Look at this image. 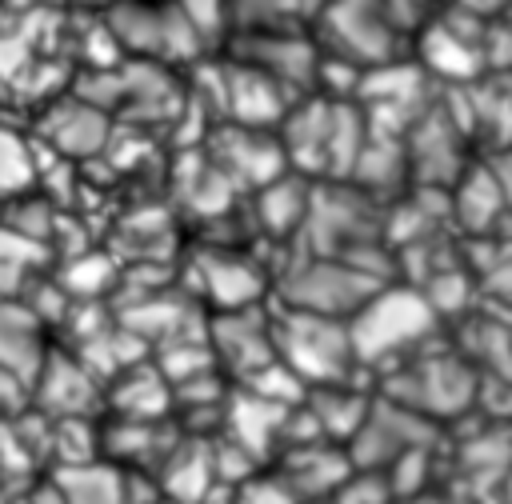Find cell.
I'll return each mask as SVG.
<instances>
[{
  "label": "cell",
  "instance_id": "obj_34",
  "mask_svg": "<svg viewBox=\"0 0 512 504\" xmlns=\"http://www.w3.org/2000/svg\"><path fill=\"white\" fill-rule=\"evenodd\" d=\"M388 496H392V484H388V476L384 472H352V480L332 496V504H388Z\"/></svg>",
  "mask_w": 512,
  "mask_h": 504
},
{
  "label": "cell",
  "instance_id": "obj_30",
  "mask_svg": "<svg viewBox=\"0 0 512 504\" xmlns=\"http://www.w3.org/2000/svg\"><path fill=\"white\" fill-rule=\"evenodd\" d=\"M40 176L36 144L12 128H0V196H24Z\"/></svg>",
  "mask_w": 512,
  "mask_h": 504
},
{
  "label": "cell",
  "instance_id": "obj_40",
  "mask_svg": "<svg viewBox=\"0 0 512 504\" xmlns=\"http://www.w3.org/2000/svg\"><path fill=\"white\" fill-rule=\"evenodd\" d=\"M20 504H68V496H64V488L56 484V476H48V480H40L28 496H20Z\"/></svg>",
  "mask_w": 512,
  "mask_h": 504
},
{
  "label": "cell",
  "instance_id": "obj_42",
  "mask_svg": "<svg viewBox=\"0 0 512 504\" xmlns=\"http://www.w3.org/2000/svg\"><path fill=\"white\" fill-rule=\"evenodd\" d=\"M72 4H80V8H108V4H120V0H72Z\"/></svg>",
  "mask_w": 512,
  "mask_h": 504
},
{
  "label": "cell",
  "instance_id": "obj_16",
  "mask_svg": "<svg viewBox=\"0 0 512 504\" xmlns=\"http://www.w3.org/2000/svg\"><path fill=\"white\" fill-rule=\"evenodd\" d=\"M352 472H356V464H352L348 448L336 452L332 444H308V448H288L284 452L280 480L296 492V500L324 504L352 480Z\"/></svg>",
  "mask_w": 512,
  "mask_h": 504
},
{
  "label": "cell",
  "instance_id": "obj_41",
  "mask_svg": "<svg viewBox=\"0 0 512 504\" xmlns=\"http://www.w3.org/2000/svg\"><path fill=\"white\" fill-rule=\"evenodd\" d=\"M456 8H464V12L480 16V20H492L500 8H508V0H456Z\"/></svg>",
  "mask_w": 512,
  "mask_h": 504
},
{
  "label": "cell",
  "instance_id": "obj_32",
  "mask_svg": "<svg viewBox=\"0 0 512 504\" xmlns=\"http://www.w3.org/2000/svg\"><path fill=\"white\" fill-rule=\"evenodd\" d=\"M0 224H4V228H12L16 236L32 240V244H44V248L56 240V212H52V204H48V200L16 196V200L4 208Z\"/></svg>",
  "mask_w": 512,
  "mask_h": 504
},
{
  "label": "cell",
  "instance_id": "obj_7",
  "mask_svg": "<svg viewBox=\"0 0 512 504\" xmlns=\"http://www.w3.org/2000/svg\"><path fill=\"white\" fill-rule=\"evenodd\" d=\"M436 440L432 432V420L404 408V404H392V400H372V412L364 420V428L352 436L348 444V456L352 464L364 472H388L404 452L412 448H428Z\"/></svg>",
  "mask_w": 512,
  "mask_h": 504
},
{
  "label": "cell",
  "instance_id": "obj_9",
  "mask_svg": "<svg viewBox=\"0 0 512 504\" xmlns=\"http://www.w3.org/2000/svg\"><path fill=\"white\" fill-rule=\"evenodd\" d=\"M208 344L216 364H228L244 380L260 372L264 364L276 360L272 344V320H264L260 308H240V312H216L208 324Z\"/></svg>",
  "mask_w": 512,
  "mask_h": 504
},
{
  "label": "cell",
  "instance_id": "obj_6",
  "mask_svg": "<svg viewBox=\"0 0 512 504\" xmlns=\"http://www.w3.org/2000/svg\"><path fill=\"white\" fill-rule=\"evenodd\" d=\"M372 200L364 188H348V184H324L312 188V208L304 220V236L312 256H352L364 244H376L372 236Z\"/></svg>",
  "mask_w": 512,
  "mask_h": 504
},
{
  "label": "cell",
  "instance_id": "obj_26",
  "mask_svg": "<svg viewBox=\"0 0 512 504\" xmlns=\"http://www.w3.org/2000/svg\"><path fill=\"white\" fill-rule=\"evenodd\" d=\"M52 476L64 488L68 504H128L124 468H116L108 460L76 464V468H56Z\"/></svg>",
  "mask_w": 512,
  "mask_h": 504
},
{
  "label": "cell",
  "instance_id": "obj_25",
  "mask_svg": "<svg viewBox=\"0 0 512 504\" xmlns=\"http://www.w3.org/2000/svg\"><path fill=\"white\" fill-rule=\"evenodd\" d=\"M424 64H428V72H436L440 80L464 84V80H472V76L484 68V48L472 44V40H464V36H456V32L440 20V24H432V28L424 32Z\"/></svg>",
  "mask_w": 512,
  "mask_h": 504
},
{
  "label": "cell",
  "instance_id": "obj_19",
  "mask_svg": "<svg viewBox=\"0 0 512 504\" xmlns=\"http://www.w3.org/2000/svg\"><path fill=\"white\" fill-rule=\"evenodd\" d=\"M44 356V320L28 308V300L0 296V368H12L36 384Z\"/></svg>",
  "mask_w": 512,
  "mask_h": 504
},
{
  "label": "cell",
  "instance_id": "obj_2",
  "mask_svg": "<svg viewBox=\"0 0 512 504\" xmlns=\"http://www.w3.org/2000/svg\"><path fill=\"white\" fill-rule=\"evenodd\" d=\"M436 320L440 316L420 288H380L348 320L356 364H380V360L428 340V332H436Z\"/></svg>",
  "mask_w": 512,
  "mask_h": 504
},
{
  "label": "cell",
  "instance_id": "obj_8",
  "mask_svg": "<svg viewBox=\"0 0 512 504\" xmlns=\"http://www.w3.org/2000/svg\"><path fill=\"white\" fill-rule=\"evenodd\" d=\"M324 36L336 56L352 64H388L392 60V16L380 0H332L324 12Z\"/></svg>",
  "mask_w": 512,
  "mask_h": 504
},
{
  "label": "cell",
  "instance_id": "obj_22",
  "mask_svg": "<svg viewBox=\"0 0 512 504\" xmlns=\"http://www.w3.org/2000/svg\"><path fill=\"white\" fill-rule=\"evenodd\" d=\"M308 408H312V416L320 420V432H324V440L328 444H352V436L364 428V420H368V412H372V396L368 392H360V388H352L348 380H340V384H320V388H312L308 392Z\"/></svg>",
  "mask_w": 512,
  "mask_h": 504
},
{
  "label": "cell",
  "instance_id": "obj_23",
  "mask_svg": "<svg viewBox=\"0 0 512 504\" xmlns=\"http://www.w3.org/2000/svg\"><path fill=\"white\" fill-rule=\"evenodd\" d=\"M160 488L168 500L176 504H204L212 484H216V472H212V448L200 444V440H188V444H176L172 456L160 464L156 472Z\"/></svg>",
  "mask_w": 512,
  "mask_h": 504
},
{
  "label": "cell",
  "instance_id": "obj_29",
  "mask_svg": "<svg viewBox=\"0 0 512 504\" xmlns=\"http://www.w3.org/2000/svg\"><path fill=\"white\" fill-rule=\"evenodd\" d=\"M44 264H48L44 244H32V240H24V236H16L12 228L0 224V292L4 296L20 292L32 280V272L44 268Z\"/></svg>",
  "mask_w": 512,
  "mask_h": 504
},
{
  "label": "cell",
  "instance_id": "obj_10",
  "mask_svg": "<svg viewBox=\"0 0 512 504\" xmlns=\"http://www.w3.org/2000/svg\"><path fill=\"white\" fill-rule=\"evenodd\" d=\"M232 60L268 72L284 92L300 88V84H312L316 68H320V52L312 44L288 36V32H240Z\"/></svg>",
  "mask_w": 512,
  "mask_h": 504
},
{
  "label": "cell",
  "instance_id": "obj_38",
  "mask_svg": "<svg viewBox=\"0 0 512 504\" xmlns=\"http://www.w3.org/2000/svg\"><path fill=\"white\" fill-rule=\"evenodd\" d=\"M28 408H36V404H32V380H24V376L12 372V368H0V416L16 420V416H24Z\"/></svg>",
  "mask_w": 512,
  "mask_h": 504
},
{
  "label": "cell",
  "instance_id": "obj_21",
  "mask_svg": "<svg viewBox=\"0 0 512 504\" xmlns=\"http://www.w3.org/2000/svg\"><path fill=\"white\" fill-rule=\"evenodd\" d=\"M308 208H312V184L300 176V172H284L276 176L272 184L256 188V224L268 232V236H292L304 228L308 220Z\"/></svg>",
  "mask_w": 512,
  "mask_h": 504
},
{
  "label": "cell",
  "instance_id": "obj_35",
  "mask_svg": "<svg viewBox=\"0 0 512 504\" xmlns=\"http://www.w3.org/2000/svg\"><path fill=\"white\" fill-rule=\"evenodd\" d=\"M428 448H412V452H404L384 476H388V484H392V496H412L416 488H420V480L428 476Z\"/></svg>",
  "mask_w": 512,
  "mask_h": 504
},
{
  "label": "cell",
  "instance_id": "obj_4",
  "mask_svg": "<svg viewBox=\"0 0 512 504\" xmlns=\"http://www.w3.org/2000/svg\"><path fill=\"white\" fill-rule=\"evenodd\" d=\"M384 400L404 404L420 416H460L472 400H476V372L468 368L464 356H424L408 368H400L396 376H388L384 384Z\"/></svg>",
  "mask_w": 512,
  "mask_h": 504
},
{
  "label": "cell",
  "instance_id": "obj_33",
  "mask_svg": "<svg viewBox=\"0 0 512 504\" xmlns=\"http://www.w3.org/2000/svg\"><path fill=\"white\" fill-rule=\"evenodd\" d=\"M300 12V0H228V16L240 32H280V24Z\"/></svg>",
  "mask_w": 512,
  "mask_h": 504
},
{
  "label": "cell",
  "instance_id": "obj_17",
  "mask_svg": "<svg viewBox=\"0 0 512 504\" xmlns=\"http://www.w3.org/2000/svg\"><path fill=\"white\" fill-rule=\"evenodd\" d=\"M408 172L428 180L460 176V128L444 108H424L408 132Z\"/></svg>",
  "mask_w": 512,
  "mask_h": 504
},
{
  "label": "cell",
  "instance_id": "obj_24",
  "mask_svg": "<svg viewBox=\"0 0 512 504\" xmlns=\"http://www.w3.org/2000/svg\"><path fill=\"white\" fill-rule=\"evenodd\" d=\"M284 412H288V408H280V404H272V400H260L256 392L244 388V392H236L232 404L224 408V428L232 432L236 444H244L256 460H264V452L280 440Z\"/></svg>",
  "mask_w": 512,
  "mask_h": 504
},
{
  "label": "cell",
  "instance_id": "obj_31",
  "mask_svg": "<svg viewBox=\"0 0 512 504\" xmlns=\"http://www.w3.org/2000/svg\"><path fill=\"white\" fill-rule=\"evenodd\" d=\"M52 456L56 468H76V464H96L100 452V432L88 424V416H68L52 420Z\"/></svg>",
  "mask_w": 512,
  "mask_h": 504
},
{
  "label": "cell",
  "instance_id": "obj_36",
  "mask_svg": "<svg viewBox=\"0 0 512 504\" xmlns=\"http://www.w3.org/2000/svg\"><path fill=\"white\" fill-rule=\"evenodd\" d=\"M180 12L188 16V24L200 32V40L216 36L232 16H228V0H176Z\"/></svg>",
  "mask_w": 512,
  "mask_h": 504
},
{
  "label": "cell",
  "instance_id": "obj_5",
  "mask_svg": "<svg viewBox=\"0 0 512 504\" xmlns=\"http://www.w3.org/2000/svg\"><path fill=\"white\" fill-rule=\"evenodd\" d=\"M112 36L124 52H136L144 60H192L200 52V32L188 24L180 4H148V0H120L112 4L108 20Z\"/></svg>",
  "mask_w": 512,
  "mask_h": 504
},
{
  "label": "cell",
  "instance_id": "obj_11",
  "mask_svg": "<svg viewBox=\"0 0 512 504\" xmlns=\"http://www.w3.org/2000/svg\"><path fill=\"white\" fill-rule=\"evenodd\" d=\"M40 140H48L52 152H60L68 160H96L112 144V120H108V112H100V108L68 96L60 104L44 108V116H40Z\"/></svg>",
  "mask_w": 512,
  "mask_h": 504
},
{
  "label": "cell",
  "instance_id": "obj_1",
  "mask_svg": "<svg viewBox=\"0 0 512 504\" xmlns=\"http://www.w3.org/2000/svg\"><path fill=\"white\" fill-rule=\"evenodd\" d=\"M272 344H276V360H284L308 388L340 384L356 364L348 320H332L316 312L284 308L280 316H272Z\"/></svg>",
  "mask_w": 512,
  "mask_h": 504
},
{
  "label": "cell",
  "instance_id": "obj_39",
  "mask_svg": "<svg viewBox=\"0 0 512 504\" xmlns=\"http://www.w3.org/2000/svg\"><path fill=\"white\" fill-rule=\"evenodd\" d=\"M484 64H496L504 72H512V24H496L488 28V40H484Z\"/></svg>",
  "mask_w": 512,
  "mask_h": 504
},
{
  "label": "cell",
  "instance_id": "obj_15",
  "mask_svg": "<svg viewBox=\"0 0 512 504\" xmlns=\"http://www.w3.org/2000/svg\"><path fill=\"white\" fill-rule=\"evenodd\" d=\"M332 116H336V100L332 96H316V100H304L300 108H288V116L280 124L284 156L304 176H328Z\"/></svg>",
  "mask_w": 512,
  "mask_h": 504
},
{
  "label": "cell",
  "instance_id": "obj_20",
  "mask_svg": "<svg viewBox=\"0 0 512 504\" xmlns=\"http://www.w3.org/2000/svg\"><path fill=\"white\" fill-rule=\"evenodd\" d=\"M176 404L168 376L156 364H132L124 368L112 388H108V408L116 412V420H140V424H156L168 408Z\"/></svg>",
  "mask_w": 512,
  "mask_h": 504
},
{
  "label": "cell",
  "instance_id": "obj_13",
  "mask_svg": "<svg viewBox=\"0 0 512 504\" xmlns=\"http://www.w3.org/2000/svg\"><path fill=\"white\" fill-rule=\"evenodd\" d=\"M100 396V380L76 360V352H48L44 368L32 384V404L52 416V420H68V416H88L96 408Z\"/></svg>",
  "mask_w": 512,
  "mask_h": 504
},
{
  "label": "cell",
  "instance_id": "obj_28",
  "mask_svg": "<svg viewBox=\"0 0 512 504\" xmlns=\"http://www.w3.org/2000/svg\"><path fill=\"white\" fill-rule=\"evenodd\" d=\"M56 284H60L72 300H92V296H100V292H108V288L116 284V260L104 256V252H76V256L60 268Z\"/></svg>",
  "mask_w": 512,
  "mask_h": 504
},
{
  "label": "cell",
  "instance_id": "obj_27",
  "mask_svg": "<svg viewBox=\"0 0 512 504\" xmlns=\"http://www.w3.org/2000/svg\"><path fill=\"white\" fill-rule=\"evenodd\" d=\"M504 204H508V200H504V192H500L496 172H484V168L468 172V176L456 184V200H452V208H456L460 224H464V228H472V232L488 228V224L500 216V208H504Z\"/></svg>",
  "mask_w": 512,
  "mask_h": 504
},
{
  "label": "cell",
  "instance_id": "obj_14",
  "mask_svg": "<svg viewBox=\"0 0 512 504\" xmlns=\"http://www.w3.org/2000/svg\"><path fill=\"white\" fill-rule=\"evenodd\" d=\"M224 108L232 112V124L268 132L276 124H284L288 96L268 72L232 60V64H224Z\"/></svg>",
  "mask_w": 512,
  "mask_h": 504
},
{
  "label": "cell",
  "instance_id": "obj_12",
  "mask_svg": "<svg viewBox=\"0 0 512 504\" xmlns=\"http://www.w3.org/2000/svg\"><path fill=\"white\" fill-rule=\"evenodd\" d=\"M232 184H252V188H264L272 184L276 176H284L288 168V156H284V144L268 132H256V128H224L216 132V160H212Z\"/></svg>",
  "mask_w": 512,
  "mask_h": 504
},
{
  "label": "cell",
  "instance_id": "obj_37",
  "mask_svg": "<svg viewBox=\"0 0 512 504\" xmlns=\"http://www.w3.org/2000/svg\"><path fill=\"white\" fill-rule=\"evenodd\" d=\"M236 504H300L296 492L280 476H252L236 488Z\"/></svg>",
  "mask_w": 512,
  "mask_h": 504
},
{
  "label": "cell",
  "instance_id": "obj_3",
  "mask_svg": "<svg viewBox=\"0 0 512 504\" xmlns=\"http://www.w3.org/2000/svg\"><path fill=\"white\" fill-rule=\"evenodd\" d=\"M380 288H384L380 280H372L368 272H360L356 264L336 260V256H312V260L288 268L280 280L284 308L316 312V316H332V320H352Z\"/></svg>",
  "mask_w": 512,
  "mask_h": 504
},
{
  "label": "cell",
  "instance_id": "obj_18",
  "mask_svg": "<svg viewBox=\"0 0 512 504\" xmlns=\"http://www.w3.org/2000/svg\"><path fill=\"white\" fill-rule=\"evenodd\" d=\"M200 288L216 312H240V308L260 304L268 280L240 252H208V256H200Z\"/></svg>",
  "mask_w": 512,
  "mask_h": 504
}]
</instances>
